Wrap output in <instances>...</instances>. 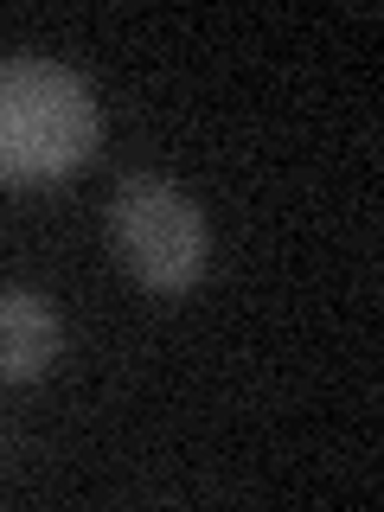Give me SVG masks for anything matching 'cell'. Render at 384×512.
<instances>
[{"label": "cell", "mask_w": 384, "mask_h": 512, "mask_svg": "<svg viewBox=\"0 0 384 512\" xmlns=\"http://www.w3.org/2000/svg\"><path fill=\"white\" fill-rule=\"evenodd\" d=\"M103 141V109L71 64L0 58V186H52Z\"/></svg>", "instance_id": "1"}, {"label": "cell", "mask_w": 384, "mask_h": 512, "mask_svg": "<svg viewBox=\"0 0 384 512\" xmlns=\"http://www.w3.org/2000/svg\"><path fill=\"white\" fill-rule=\"evenodd\" d=\"M109 250L154 295H186L212 269L205 212L160 173H128L109 199Z\"/></svg>", "instance_id": "2"}, {"label": "cell", "mask_w": 384, "mask_h": 512, "mask_svg": "<svg viewBox=\"0 0 384 512\" xmlns=\"http://www.w3.org/2000/svg\"><path fill=\"white\" fill-rule=\"evenodd\" d=\"M64 320L39 288H0V384H32L52 372Z\"/></svg>", "instance_id": "3"}]
</instances>
